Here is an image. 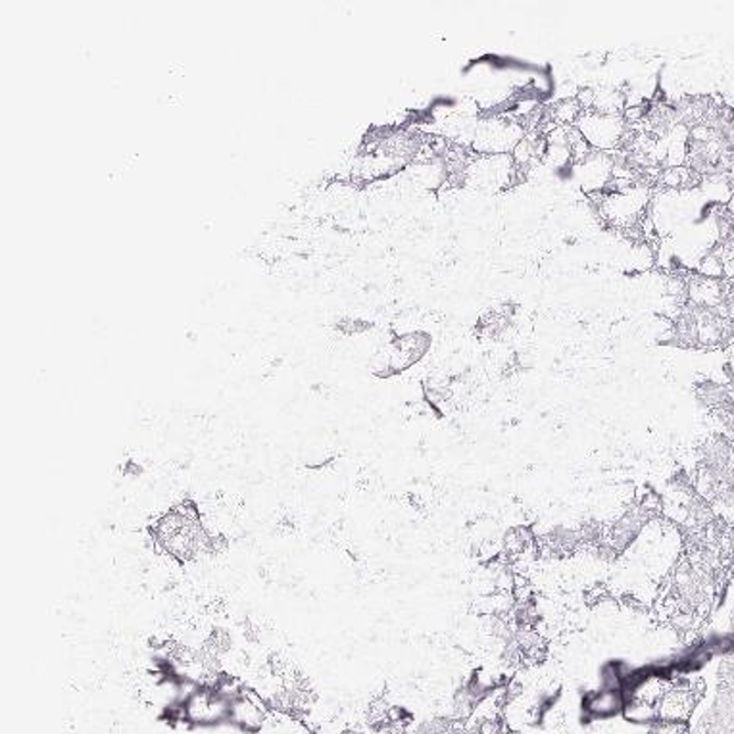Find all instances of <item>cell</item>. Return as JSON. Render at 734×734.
Returning a JSON list of instances; mask_svg holds the SVG:
<instances>
[{
  "label": "cell",
  "instance_id": "6da1fadb",
  "mask_svg": "<svg viewBox=\"0 0 734 734\" xmlns=\"http://www.w3.org/2000/svg\"><path fill=\"white\" fill-rule=\"evenodd\" d=\"M212 539L214 535L206 531L201 519L183 508L165 514L154 525L158 547L177 562H193L206 552H212Z\"/></svg>",
  "mask_w": 734,
  "mask_h": 734
},
{
  "label": "cell",
  "instance_id": "7a4b0ae2",
  "mask_svg": "<svg viewBox=\"0 0 734 734\" xmlns=\"http://www.w3.org/2000/svg\"><path fill=\"white\" fill-rule=\"evenodd\" d=\"M527 128L516 118L475 121L472 149L475 154H510L523 141Z\"/></svg>",
  "mask_w": 734,
  "mask_h": 734
},
{
  "label": "cell",
  "instance_id": "3957f363",
  "mask_svg": "<svg viewBox=\"0 0 734 734\" xmlns=\"http://www.w3.org/2000/svg\"><path fill=\"white\" fill-rule=\"evenodd\" d=\"M650 201L648 185L637 183L625 191H615L602 198L600 212L604 218L617 227H635L645 216L646 206Z\"/></svg>",
  "mask_w": 734,
  "mask_h": 734
},
{
  "label": "cell",
  "instance_id": "277c9868",
  "mask_svg": "<svg viewBox=\"0 0 734 734\" xmlns=\"http://www.w3.org/2000/svg\"><path fill=\"white\" fill-rule=\"evenodd\" d=\"M579 131L585 136L586 141L594 150L614 154L623 149L629 126L623 116H606V114L583 112L579 118Z\"/></svg>",
  "mask_w": 734,
  "mask_h": 734
},
{
  "label": "cell",
  "instance_id": "5b68a950",
  "mask_svg": "<svg viewBox=\"0 0 734 734\" xmlns=\"http://www.w3.org/2000/svg\"><path fill=\"white\" fill-rule=\"evenodd\" d=\"M517 180L511 154H475L467 164V183L485 191H500Z\"/></svg>",
  "mask_w": 734,
  "mask_h": 734
},
{
  "label": "cell",
  "instance_id": "8992f818",
  "mask_svg": "<svg viewBox=\"0 0 734 734\" xmlns=\"http://www.w3.org/2000/svg\"><path fill=\"white\" fill-rule=\"evenodd\" d=\"M229 704L231 700L219 692L216 687H196L185 700H183V720L198 725V727H211L224 721H229Z\"/></svg>",
  "mask_w": 734,
  "mask_h": 734
},
{
  "label": "cell",
  "instance_id": "52a82bcc",
  "mask_svg": "<svg viewBox=\"0 0 734 734\" xmlns=\"http://www.w3.org/2000/svg\"><path fill=\"white\" fill-rule=\"evenodd\" d=\"M229 723L245 733H258L268 723V708L255 692L242 690L229 704Z\"/></svg>",
  "mask_w": 734,
  "mask_h": 734
},
{
  "label": "cell",
  "instance_id": "ba28073f",
  "mask_svg": "<svg viewBox=\"0 0 734 734\" xmlns=\"http://www.w3.org/2000/svg\"><path fill=\"white\" fill-rule=\"evenodd\" d=\"M578 165V175L586 191H604L612 183V170H614V154L592 150L591 154L581 160Z\"/></svg>",
  "mask_w": 734,
  "mask_h": 734
},
{
  "label": "cell",
  "instance_id": "9c48e42d",
  "mask_svg": "<svg viewBox=\"0 0 734 734\" xmlns=\"http://www.w3.org/2000/svg\"><path fill=\"white\" fill-rule=\"evenodd\" d=\"M625 700H627L625 690L604 687L585 698L583 712L589 720H612L615 715L623 713Z\"/></svg>",
  "mask_w": 734,
  "mask_h": 734
},
{
  "label": "cell",
  "instance_id": "30bf717a",
  "mask_svg": "<svg viewBox=\"0 0 734 734\" xmlns=\"http://www.w3.org/2000/svg\"><path fill=\"white\" fill-rule=\"evenodd\" d=\"M694 694L689 687H667L666 694L658 702V721L684 723L694 710Z\"/></svg>",
  "mask_w": 734,
  "mask_h": 734
},
{
  "label": "cell",
  "instance_id": "8fae6325",
  "mask_svg": "<svg viewBox=\"0 0 734 734\" xmlns=\"http://www.w3.org/2000/svg\"><path fill=\"white\" fill-rule=\"evenodd\" d=\"M723 102V98L717 95H692V97H684L674 106V114H677V121L682 129L697 128L698 123L710 116V114Z\"/></svg>",
  "mask_w": 734,
  "mask_h": 734
},
{
  "label": "cell",
  "instance_id": "7c38bea8",
  "mask_svg": "<svg viewBox=\"0 0 734 734\" xmlns=\"http://www.w3.org/2000/svg\"><path fill=\"white\" fill-rule=\"evenodd\" d=\"M704 177L698 175L689 165H671V168H661L658 175V185L663 188H674V191H690L702 185Z\"/></svg>",
  "mask_w": 734,
  "mask_h": 734
},
{
  "label": "cell",
  "instance_id": "4fadbf2b",
  "mask_svg": "<svg viewBox=\"0 0 734 734\" xmlns=\"http://www.w3.org/2000/svg\"><path fill=\"white\" fill-rule=\"evenodd\" d=\"M623 717L637 725H654L658 721V705L627 698L625 708H623Z\"/></svg>",
  "mask_w": 734,
  "mask_h": 734
},
{
  "label": "cell",
  "instance_id": "5bb4252c",
  "mask_svg": "<svg viewBox=\"0 0 734 734\" xmlns=\"http://www.w3.org/2000/svg\"><path fill=\"white\" fill-rule=\"evenodd\" d=\"M550 121L558 126V128H568V126H575L583 108L578 102V98H568V100H560L558 105L550 108Z\"/></svg>",
  "mask_w": 734,
  "mask_h": 734
},
{
  "label": "cell",
  "instance_id": "9a60e30c",
  "mask_svg": "<svg viewBox=\"0 0 734 734\" xmlns=\"http://www.w3.org/2000/svg\"><path fill=\"white\" fill-rule=\"evenodd\" d=\"M531 532L525 531V529H514L504 539V552L511 555V558H519L531 548Z\"/></svg>",
  "mask_w": 734,
  "mask_h": 734
},
{
  "label": "cell",
  "instance_id": "2e32d148",
  "mask_svg": "<svg viewBox=\"0 0 734 734\" xmlns=\"http://www.w3.org/2000/svg\"><path fill=\"white\" fill-rule=\"evenodd\" d=\"M715 248L723 262V276L727 281L734 283V231L728 235L727 239L717 240Z\"/></svg>",
  "mask_w": 734,
  "mask_h": 734
},
{
  "label": "cell",
  "instance_id": "e0dca14e",
  "mask_svg": "<svg viewBox=\"0 0 734 734\" xmlns=\"http://www.w3.org/2000/svg\"><path fill=\"white\" fill-rule=\"evenodd\" d=\"M469 731L475 734H506V723L503 717H490V720H483L475 725H467Z\"/></svg>",
  "mask_w": 734,
  "mask_h": 734
},
{
  "label": "cell",
  "instance_id": "ac0fdd59",
  "mask_svg": "<svg viewBox=\"0 0 734 734\" xmlns=\"http://www.w3.org/2000/svg\"><path fill=\"white\" fill-rule=\"evenodd\" d=\"M723 206H725V211H727L728 214H731V216L734 218V191L733 195H731V198H728L727 203L723 204Z\"/></svg>",
  "mask_w": 734,
  "mask_h": 734
},
{
  "label": "cell",
  "instance_id": "d6986e66",
  "mask_svg": "<svg viewBox=\"0 0 734 734\" xmlns=\"http://www.w3.org/2000/svg\"><path fill=\"white\" fill-rule=\"evenodd\" d=\"M456 734H475L473 731H469V728H464V731H460V733Z\"/></svg>",
  "mask_w": 734,
  "mask_h": 734
},
{
  "label": "cell",
  "instance_id": "ffe728a7",
  "mask_svg": "<svg viewBox=\"0 0 734 734\" xmlns=\"http://www.w3.org/2000/svg\"><path fill=\"white\" fill-rule=\"evenodd\" d=\"M346 734H360V733H346Z\"/></svg>",
  "mask_w": 734,
  "mask_h": 734
}]
</instances>
